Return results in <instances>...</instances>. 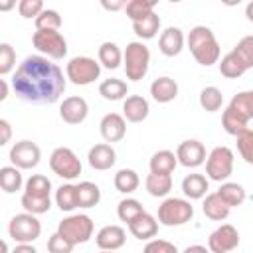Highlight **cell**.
I'll list each match as a JSON object with an SVG mask.
<instances>
[{
  "mask_svg": "<svg viewBox=\"0 0 253 253\" xmlns=\"http://www.w3.org/2000/svg\"><path fill=\"white\" fill-rule=\"evenodd\" d=\"M231 51L241 59V63H243L247 69L253 67V36L241 38V40L237 42V45H235Z\"/></svg>",
  "mask_w": 253,
  "mask_h": 253,
  "instance_id": "b9f144b4",
  "label": "cell"
},
{
  "mask_svg": "<svg viewBox=\"0 0 253 253\" xmlns=\"http://www.w3.org/2000/svg\"><path fill=\"white\" fill-rule=\"evenodd\" d=\"M49 168L53 174H57L63 180H75L81 174V162H79L77 154L67 146H59L51 152Z\"/></svg>",
  "mask_w": 253,
  "mask_h": 253,
  "instance_id": "9c48e42d",
  "label": "cell"
},
{
  "mask_svg": "<svg viewBox=\"0 0 253 253\" xmlns=\"http://www.w3.org/2000/svg\"><path fill=\"white\" fill-rule=\"evenodd\" d=\"M43 10L45 8H43V2L42 0H20V4H18V12L26 20H30V18L36 20Z\"/></svg>",
  "mask_w": 253,
  "mask_h": 253,
  "instance_id": "bcb514c9",
  "label": "cell"
},
{
  "mask_svg": "<svg viewBox=\"0 0 253 253\" xmlns=\"http://www.w3.org/2000/svg\"><path fill=\"white\" fill-rule=\"evenodd\" d=\"M184 34L176 26H168L158 38V49L166 57H174L184 49Z\"/></svg>",
  "mask_w": 253,
  "mask_h": 253,
  "instance_id": "2e32d148",
  "label": "cell"
},
{
  "mask_svg": "<svg viewBox=\"0 0 253 253\" xmlns=\"http://www.w3.org/2000/svg\"><path fill=\"white\" fill-rule=\"evenodd\" d=\"M229 107L233 111H237L247 123L253 119V89L251 91H241L237 93L231 101H229Z\"/></svg>",
  "mask_w": 253,
  "mask_h": 253,
  "instance_id": "74e56055",
  "label": "cell"
},
{
  "mask_svg": "<svg viewBox=\"0 0 253 253\" xmlns=\"http://www.w3.org/2000/svg\"><path fill=\"white\" fill-rule=\"evenodd\" d=\"M0 130H2V138H0V144H8L10 142V136H12V126L6 119H0Z\"/></svg>",
  "mask_w": 253,
  "mask_h": 253,
  "instance_id": "681fc988",
  "label": "cell"
},
{
  "mask_svg": "<svg viewBox=\"0 0 253 253\" xmlns=\"http://www.w3.org/2000/svg\"><path fill=\"white\" fill-rule=\"evenodd\" d=\"M32 43L47 59H63L67 55V42L59 30H36Z\"/></svg>",
  "mask_w": 253,
  "mask_h": 253,
  "instance_id": "8992f818",
  "label": "cell"
},
{
  "mask_svg": "<svg viewBox=\"0 0 253 253\" xmlns=\"http://www.w3.org/2000/svg\"><path fill=\"white\" fill-rule=\"evenodd\" d=\"M24 180H22V174H20V168L16 166H2L0 168V186L6 194H14L22 188Z\"/></svg>",
  "mask_w": 253,
  "mask_h": 253,
  "instance_id": "836d02e7",
  "label": "cell"
},
{
  "mask_svg": "<svg viewBox=\"0 0 253 253\" xmlns=\"http://www.w3.org/2000/svg\"><path fill=\"white\" fill-rule=\"evenodd\" d=\"M182 253H210V249L204 245H188Z\"/></svg>",
  "mask_w": 253,
  "mask_h": 253,
  "instance_id": "f5cc1de1",
  "label": "cell"
},
{
  "mask_svg": "<svg viewBox=\"0 0 253 253\" xmlns=\"http://www.w3.org/2000/svg\"><path fill=\"white\" fill-rule=\"evenodd\" d=\"M36 30H59L61 28V16L55 10L45 8L36 20Z\"/></svg>",
  "mask_w": 253,
  "mask_h": 253,
  "instance_id": "7bdbcfd3",
  "label": "cell"
},
{
  "mask_svg": "<svg viewBox=\"0 0 253 253\" xmlns=\"http://www.w3.org/2000/svg\"><path fill=\"white\" fill-rule=\"evenodd\" d=\"M154 6H156V2H152V0H130V2H126L125 12L130 18V22H138V20L146 18L148 14H152Z\"/></svg>",
  "mask_w": 253,
  "mask_h": 253,
  "instance_id": "ab89813d",
  "label": "cell"
},
{
  "mask_svg": "<svg viewBox=\"0 0 253 253\" xmlns=\"http://www.w3.org/2000/svg\"><path fill=\"white\" fill-rule=\"evenodd\" d=\"M103 8H105V10H111V12H115V10L126 8V2H103Z\"/></svg>",
  "mask_w": 253,
  "mask_h": 253,
  "instance_id": "816d5d0a",
  "label": "cell"
},
{
  "mask_svg": "<svg viewBox=\"0 0 253 253\" xmlns=\"http://www.w3.org/2000/svg\"><path fill=\"white\" fill-rule=\"evenodd\" d=\"M132 30H134V34H136L138 38H142V40L154 38V36L158 34V30H160V18H158V14L152 12V14H148L146 18H142V20H138V22H132Z\"/></svg>",
  "mask_w": 253,
  "mask_h": 253,
  "instance_id": "d6a6232c",
  "label": "cell"
},
{
  "mask_svg": "<svg viewBox=\"0 0 253 253\" xmlns=\"http://www.w3.org/2000/svg\"><path fill=\"white\" fill-rule=\"evenodd\" d=\"M140 213H144V208H142V204H140L138 200H134V198H125V200H121L119 206H117V215H119V219L125 221L126 225H128L132 219H136Z\"/></svg>",
  "mask_w": 253,
  "mask_h": 253,
  "instance_id": "8d00e7d4",
  "label": "cell"
},
{
  "mask_svg": "<svg viewBox=\"0 0 253 253\" xmlns=\"http://www.w3.org/2000/svg\"><path fill=\"white\" fill-rule=\"evenodd\" d=\"M101 75V63L87 55L71 57L65 65V77L73 85H89Z\"/></svg>",
  "mask_w": 253,
  "mask_h": 253,
  "instance_id": "52a82bcc",
  "label": "cell"
},
{
  "mask_svg": "<svg viewBox=\"0 0 253 253\" xmlns=\"http://www.w3.org/2000/svg\"><path fill=\"white\" fill-rule=\"evenodd\" d=\"M75 245H71L63 235H59L57 231L47 239V251L49 253H71Z\"/></svg>",
  "mask_w": 253,
  "mask_h": 253,
  "instance_id": "c3c4849f",
  "label": "cell"
},
{
  "mask_svg": "<svg viewBox=\"0 0 253 253\" xmlns=\"http://www.w3.org/2000/svg\"><path fill=\"white\" fill-rule=\"evenodd\" d=\"M2 253H8V243L6 241H2Z\"/></svg>",
  "mask_w": 253,
  "mask_h": 253,
  "instance_id": "6f0895ef",
  "label": "cell"
},
{
  "mask_svg": "<svg viewBox=\"0 0 253 253\" xmlns=\"http://www.w3.org/2000/svg\"><path fill=\"white\" fill-rule=\"evenodd\" d=\"M237 138V152L239 156L247 162V164H253V130H243Z\"/></svg>",
  "mask_w": 253,
  "mask_h": 253,
  "instance_id": "ee69618b",
  "label": "cell"
},
{
  "mask_svg": "<svg viewBox=\"0 0 253 253\" xmlns=\"http://www.w3.org/2000/svg\"><path fill=\"white\" fill-rule=\"evenodd\" d=\"M87 160H89V166L95 168V170H109L117 162V152L111 144L99 142L89 150Z\"/></svg>",
  "mask_w": 253,
  "mask_h": 253,
  "instance_id": "ac0fdd59",
  "label": "cell"
},
{
  "mask_svg": "<svg viewBox=\"0 0 253 253\" xmlns=\"http://www.w3.org/2000/svg\"><path fill=\"white\" fill-rule=\"evenodd\" d=\"M55 204L61 211H73L75 208H79V204H77V186L61 184L55 192Z\"/></svg>",
  "mask_w": 253,
  "mask_h": 253,
  "instance_id": "4dcf8cb0",
  "label": "cell"
},
{
  "mask_svg": "<svg viewBox=\"0 0 253 253\" xmlns=\"http://www.w3.org/2000/svg\"><path fill=\"white\" fill-rule=\"evenodd\" d=\"M12 253H38V249H36L32 243H18V245L12 249Z\"/></svg>",
  "mask_w": 253,
  "mask_h": 253,
  "instance_id": "f907efd6",
  "label": "cell"
},
{
  "mask_svg": "<svg viewBox=\"0 0 253 253\" xmlns=\"http://www.w3.org/2000/svg\"><path fill=\"white\" fill-rule=\"evenodd\" d=\"M148 166H150L152 174H168V176H172V172L178 166V156L172 150H158V152H154L150 156Z\"/></svg>",
  "mask_w": 253,
  "mask_h": 253,
  "instance_id": "603a6c76",
  "label": "cell"
},
{
  "mask_svg": "<svg viewBox=\"0 0 253 253\" xmlns=\"http://www.w3.org/2000/svg\"><path fill=\"white\" fill-rule=\"evenodd\" d=\"M229 210H231V208L219 198L217 192L208 194V196L204 198L202 211H204V215H206L208 219H211V221H223V219L229 215Z\"/></svg>",
  "mask_w": 253,
  "mask_h": 253,
  "instance_id": "7402d4cb",
  "label": "cell"
},
{
  "mask_svg": "<svg viewBox=\"0 0 253 253\" xmlns=\"http://www.w3.org/2000/svg\"><path fill=\"white\" fill-rule=\"evenodd\" d=\"M24 194L34 196V198H49V194H51V182H49V178L43 176V174L30 176L28 182H26Z\"/></svg>",
  "mask_w": 253,
  "mask_h": 253,
  "instance_id": "e575fe53",
  "label": "cell"
},
{
  "mask_svg": "<svg viewBox=\"0 0 253 253\" xmlns=\"http://www.w3.org/2000/svg\"><path fill=\"white\" fill-rule=\"evenodd\" d=\"M101 202V190L93 182H79L77 184V204L79 208H95Z\"/></svg>",
  "mask_w": 253,
  "mask_h": 253,
  "instance_id": "4316f807",
  "label": "cell"
},
{
  "mask_svg": "<svg viewBox=\"0 0 253 253\" xmlns=\"http://www.w3.org/2000/svg\"><path fill=\"white\" fill-rule=\"evenodd\" d=\"M221 126H223V130H225L227 134H231V136H239L243 130L249 128V126H247V121H245L237 111H233L229 105H227V109H225L223 115H221Z\"/></svg>",
  "mask_w": 253,
  "mask_h": 253,
  "instance_id": "484cf974",
  "label": "cell"
},
{
  "mask_svg": "<svg viewBox=\"0 0 253 253\" xmlns=\"http://www.w3.org/2000/svg\"><path fill=\"white\" fill-rule=\"evenodd\" d=\"M146 190L154 198H164L172 190V176L168 174H148L146 176Z\"/></svg>",
  "mask_w": 253,
  "mask_h": 253,
  "instance_id": "1f68e13d",
  "label": "cell"
},
{
  "mask_svg": "<svg viewBox=\"0 0 253 253\" xmlns=\"http://www.w3.org/2000/svg\"><path fill=\"white\" fill-rule=\"evenodd\" d=\"M245 71H247V67L241 63V59H239L233 51H229L227 55L221 57L219 73H221L223 77H227V79H237V77H241Z\"/></svg>",
  "mask_w": 253,
  "mask_h": 253,
  "instance_id": "d590c367",
  "label": "cell"
},
{
  "mask_svg": "<svg viewBox=\"0 0 253 253\" xmlns=\"http://www.w3.org/2000/svg\"><path fill=\"white\" fill-rule=\"evenodd\" d=\"M188 47H190V53L194 55V59L204 67H210L219 61V53H221L219 43L208 26H194L190 30Z\"/></svg>",
  "mask_w": 253,
  "mask_h": 253,
  "instance_id": "7a4b0ae2",
  "label": "cell"
},
{
  "mask_svg": "<svg viewBox=\"0 0 253 253\" xmlns=\"http://www.w3.org/2000/svg\"><path fill=\"white\" fill-rule=\"evenodd\" d=\"M182 192L190 200H202L208 194V178L202 174H188L182 180Z\"/></svg>",
  "mask_w": 253,
  "mask_h": 253,
  "instance_id": "cb8c5ba5",
  "label": "cell"
},
{
  "mask_svg": "<svg viewBox=\"0 0 253 253\" xmlns=\"http://www.w3.org/2000/svg\"><path fill=\"white\" fill-rule=\"evenodd\" d=\"M99 253H113V251H99Z\"/></svg>",
  "mask_w": 253,
  "mask_h": 253,
  "instance_id": "680465c9",
  "label": "cell"
},
{
  "mask_svg": "<svg viewBox=\"0 0 253 253\" xmlns=\"http://www.w3.org/2000/svg\"><path fill=\"white\" fill-rule=\"evenodd\" d=\"M99 95L107 101H121V99H126L128 95V85L123 81V79H117V77H111V79H105L101 85H99Z\"/></svg>",
  "mask_w": 253,
  "mask_h": 253,
  "instance_id": "d4e9b609",
  "label": "cell"
},
{
  "mask_svg": "<svg viewBox=\"0 0 253 253\" xmlns=\"http://www.w3.org/2000/svg\"><path fill=\"white\" fill-rule=\"evenodd\" d=\"M16 65V51L10 43H0V75H8Z\"/></svg>",
  "mask_w": 253,
  "mask_h": 253,
  "instance_id": "f6af8a7d",
  "label": "cell"
},
{
  "mask_svg": "<svg viewBox=\"0 0 253 253\" xmlns=\"http://www.w3.org/2000/svg\"><path fill=\"white\" fill-rule=\"evenodd\" d=\"M8 233L16 243H32L42 233V223L32 213H18L8 223Z\"/></svg>",
  "mask_w": 253,
  "mask_h": 253,
  "instance_id": "30bf717a",
  "label": "cell"
},
{
  "mask_svg": "<svg viewBox=\"0 0 253 253\" xmlns=\"http://www.w3.org/2000/svg\"><path fill=\"white\" fill-rule=\"evenodd\" d=\"M142 253H180V251H178V247L174 243H170L166 239H150L144 245Z\"/></svg>",
  "mask_w": 253,
  "mask_h": 253,
  "instance_id": "7dc6e473",
  "label": "cell"
},
{
  "mask_svg": "<svg viewBox=\"0 0 253 253\" xmlns=\"http://www.w3.org/2000/svg\"><path fill=\"white\" fill-rule=\"evenodd\" d=\"M93 219L85 213H75V215H67L59 221L57 225V233L63 235L71 245H79V243H87L93 237Z\"/></svg>",
  "mask_w": 253,
  "mask_h": 253,
  "instance_id": "5b68a950",
  "label": "cell"
},
{
  "mask_svg": "<svg viewBox=\"0 0 253 253\" xmlns=\"http://www.w3.org/2000/svg\"><path fill=\"white\" fill-rule=\"evenodd\" d=\"M239 245V231L231 223L219 225L208 237V249L211 253H229Z\"/></svg>",
  "mask_w": 253,
  "mask_h": 253,
  "instance_id": "7c38bea8",
  "label": "cell"
},
{
  "mask_svg": "<svg viewBox=\"0 0 253 253\" xmlns=\"http://www.w3.org/2000/svg\"><path fill=\"white\" fill-rule=\"evenodd\" d=\"M150 95L156 103H170L178 97V83L168 75L156 77L150 83Z\"/></svg>",
  "mask_w": 253,
  "mask_h": 253,
  "instance_id": "ffe728a7",
  "label": "cell"
},
{
  "mask_svg": "<svg viewBox=\"0 0 253 253\" xmlns=\"http://www.w3.org/2000/svg\"><path fill=\"white\" fill-rule=\"evenodd\" d=\"M125 239H126V233L121 225H105L99 229L95 237L97 247L101 251H117L125 245Z\"/></svg>",
  "mask_w": 253,
  "mask_h": 253,
  "instance_id": "e0dca14e",
  "label": "cell"
},
{
  "mask_svg": "<svg viewBox=\"0 0 253 253\" xmlns=\"http://www.w3.org/2000/svg\"><path fill=\"white\" fill-rule=\"evenodd\" d=\"M150 65V51L142 42H130L123 53V67L125 75L130 81H140L148 73Z\"/></svg>",
  "mask_w": 253,
  "mask_h": 253,
  "instance_id": "3957f363",
  "label": "cell"
},
{
  "mask_svg": "<svg viewBox=\"0 0 253 253\" xmlns=\"http://www.w3.org/2000/svg\"><path fill=\"white\" fill-rule=\"evenodd\" d=\"M223 105V95L217 87H204L200 93V107L208 113H215L219 111Z\"/></svg>",
  "mask_w": 253,
  "mask_h": 253,
  "instance_id": "f35d334b",
  "label": "cell"
},
{
  "mask_svg": "<svg viewBox=\"0 0 253 253\" xmlns=\"http://www.w3.org/2000/svg\"><path fill=\"white\" fill-rule=\"evenodd\" d=\"M20 202H22V208L26 210V213H32V215L47 213L51 208V198H34V196L22 194Z\"/></svg>",
  "mask_w": 253,
  "mask_h": 253,
  "instance_id": "60d3db41",
  "label": "cell"
},
{
  "mask_svg": "<svg viewBox=\"0 0 253 253\" xmlns=\"http://www.w3.org/2000/svg\"><path fill=\"white\" fill-rule=\"evenodd\" d=\"M87 115H89V105L83 97L73 95V97L63 99L59 105V117L67 125H79L87 119Z\"/></svg>",
  "mask_w": 253,
  "mask_h": 253,
  "instance_id": "5bb4252c",
  "label": "cell"
},
{
  "mask_svg": "<svg viewBox=\"0 0 253 253\" xmlns=\"http://www.w3.org/2000/svg\"><path fill=\"white\" fill-rule=\"evenodd\" d=\"M233 172V150L215 146L206 158V176L213 182H225Z\"/></svg>",
  "mask_w": 253,
  "mask_h": 253,
  "instance_id": "ba28073f",
  "label": "cell"
},
{
  "mask_svg": "<svg viewBox=\"0 0 253 253\" xmlns=\"http://www.w3.org/2000/svg\"><path fill=\"white\" fill-rule=\"evenodd\" d=\"M245 18L253 24V2H249V4L245 6Z\"/></svg>",
  "mask_w": 253,
  "mask_h": 253,
  "instance_id": "11a10c76",
  "label": "cell"
},
{
  "mask_svg": "<svg viewBox=\"0 0 253 253\" xmlns=\"http://www.w3.org/2000/svg\"><path fill=\"white\" fill-rule=\"evenodd\" d=\"M128 231L136 237V239H152L154 235H156V231H158V219L154 217V215H150V213H140L136 219H132L130 223H128Z\"/></svg>",
  "mask_w": 253,
  "mask_h": 253,
  "instance_id": "44dd1931",
  "label": "cell"
},
{
  "mask_svg": "<svg viewBox=\"0 0 253 253\" xmlns=\"http://www.w3.org/2000/svg\"><path fill=\"white\" fill-rule=\"evenodd\" d=\"M176 156H178V164H182L186 168H198L208 158L204 144L200 140H196V138H190V140L180 142V146L176 150Z\"/></svg>",
  "mask_w": 253,
  "mask_h": 253,
  "instance_id": "4fadbf2b",
  "label": "cell"
},
{
  "mask_svg": "<svg viewBox=\"0 0 253 253\" xmlns=\"http://www.w3.org/2000/svg\"><path fill=\"white\" fill-rule=\"evenodd\" d=\"M219 198L229 206V208H235V206H241L245 202V190L241 184L237 182H223L217 190Z\"/></svg>",
  "mask_w": 253,
  "mask_h": 253,
  "instance_id": "f546056e",
  "label": "cell"
},
{
  "mask_svg": "<svg viewBox=\"0 0 253 253\" xmlns=\"http://www.w3.org/2000/svg\"><path fill=\"white\" fill-rule=\"evenodd\" d=\"M99 63L107 69H117L123 63V53L119 45L113 42H103L99 45Z\"/></svg>",
  "mask_w": 253,
  "mask_h": 253,
  "instance_id": "83f0119b",
  "label": "cell"
},
{
  "mask_svg": "<svg viewBox=\"0 0 253 253\" xmlns=\"http://www.w3.org/2000/svg\"><path fill=\"white\" fill-rule=\"evenodd\" d=\"M42 150L32 140H20L10 148V162L20 170H30L40 164Z\"/></svg>",
  "mask_w": 253,
  "mask_h": 253,
  "instance_id": "8fae6325",
  "label": "cell"
},
{
  "mask_svg": "<svg viewBox=\"0 0 253 253\" xmlns=\"http://www.w3.org/2000/svg\"><path fill=\"white\" fill-rule=\"evenodd\" d=\"M113 184H115L117 192H121V194H132V192L138 188L140 178H138V174H136L132 168H121V170L115 174Z\"/></svg>",
  "mask_w": 253,
  "mask_h": 253,
  "instance_id": "f1b7e54d",
  "label": "cell"
},
{
  "mask_svg": "<svg viewBox=\"0 0 253 253\" xmlns=\"http://www.w3.org/2000/svg\"><path fill=\"white\" fill-rule=\"evenodd\" d=\"M194 217V206L182 198H166L158 206V223L166 227L184 225Z\"/></svg>",
  "mask_w": 253,
  "mask_h": 253,
  "instance_id": "277c9868",
  "label": "cell"
},
{
  "mask_svg": "<svg viewBox=\"0 0 253 253\" xmlns=\"http://www.w3.org/2000/svg\"><path fill=\"white\" fill-rule=\"evenodd\" d=\"M150 113V105L140 95H130L123 101V117L128 123H142Z\"/></svg>",
  "mask_w": 253,
  "mask_h": 253,
  "instance_id": "d6986e66",
  "label": "cell"
},
{
  "mask_svg": "<svg viewBox=\"0 0 253 253\" xmlns=\"http://www.w3.org/2000/svg\"><path fill=\"white\" fill-rule=\"evenodd\" d=\"M99 130L105 142H119L126 134V121L119 113H107L99 123Z\"/></svg>",
  "mask_w": 253,
  "mask_h": 253,
  "instance_id": "9a60e30c",
  "label": "cell"
},
{
  "mask_svg": "<svg viewBox=\"0 0 253 253\" xmlns=\"http://www.w3.org/2000/svg\"><path fill=\"white\" fill-rule=\"evenodd\" d=\"M6 99H8V81L0 79V101H6Z\"/></svg>",
  "mask_w": 253,
  "mask_h": 253,
  "instance_id": "db71d44e",
  "label": "cell"
},
{
  "mask_svg": "<svg viewBox=\"0 0 253 253\" xmlns=\"http://www.w3.org/2000/svg\"><path fill=\"white\" fill-rule=\"evenodd\" d=\"M14 93L34 105H49L59 101L65 91V77L57 63L43 55H28L14 71Z\"/></svg>",
  "mask_w": 253,
  "mask_h": 253,
  "instance_id": "6da1fadb",
  "label": "cell"
},
{
  "mask_svg": "<svg viewBox=\"0 0 253 253\" xmlns=\"http://www.w3.org/2000/svg\"><path fill=\"white\" fill-rule=\"evenodd\" d=\"M14 6V2H4V4H0V10H10Z\"/></svg>",
  "mask_w": 253,
  "mask_h": 253,
  "instance_id": "9f6ffc18",
  "label": "cell"
}]
</instances>
